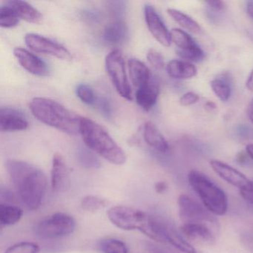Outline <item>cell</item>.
<instances>
[{
	"mask_svg": "<svg viewBox=\"0 0 253 253\" xmlns=\"http://www.w3.org/2000/svg\"><path fill=\"white\" fill-rule=\"evenodd\" d=\"M5 167L20 202L31 211L38 210L48 189L45 173L36 166L20 160H7Z\"/></svg>",
	"mask_w": 253,
	"mask_h": 253,
	"instance_id": "6da1fadb",
	"label": "cell"
},
{
	"mask_svg": "<svg viewBox=\"0 0 253 253\" xmlns=\"http://www.w3.org/2000/svg\"><path fill=\"white\" fill-rule=\"evenodd\" d=\"M29 106L32 115L42 124L69 135L79 134L82 117L61 103L46 97H35Z\"/></svg>",
	"mask_w": 253,
	"mask_h": 253,
	"instance_id": "7a4b0ae2",
	"label": "cell"
},
{
	"mask_svg": "<svg viewBox=\"0 0 253 253\" xmlns=\"http://www.w3.org/2000/svg\"><path fill=\"white\" fill-rule=\"evenodd\" d=\"M79 134L87 148L111 164L121 166L126 162V155L103 126L87 118H81Z\"/></svg>",
	"mask_w": 253,
	"mask_h": 253,
	"instance_id": "3957f363",
	"label": "cell"
},
{
	"mask_svg": "<svg viewBox=\"0 0 253 253\" xmlns=\"http://www.w3.org/2000/svg\"><path fill=\"white\" fill-rule=\"evenodd\" d=\"M188 180L194 192L197 194L203 206L214 215L222 216L228 210L226 193L210 177L197 170H192L188 174Z\"/></svg>",
	"mask_w": 253,
	"mask_h": 253,
	"instance_id": "277c9868",
	"label": "cell"
},
{
	"mask_svg": "<svg viewBox=\"0 0 253 253\" xmlns=\"http://www.w3.org/2000/svg\"><path fill=\"white\" fill-rule=\"evenodd\" d=\"M75 229L76 221L72 216L57 212L37 222L33 230L39 238L56 239L70 235Z\"/></svg>",
	"mask_w": 253,
	"mask_h": 253,
	"instance_id": "5b68a950",
	"label": "cell"
},
{
	"mask_svg": "<svg viewBox=\"0 0 253 253\" xmlns=\"http://www.w3.org/2000/svg\"><path fill=\"white\" fill-rule=\"evenodd\" d=\"M105 62L108 75L118 94L124 99L131 100V87L126 71L125 60L121 50L111 51L106 56Z\"/></svg>",
	"mask_w": 253,
	"mask_h": 253,
	"instance_id": "8992f818",
	"label": "cell"
},
{
	"mask_svg": "<svg viewBox=\"0 0 253 253\" xmlns=\"http://www.w3.org/2000/svg\"><path fill=\"white\" fill-rule=\"evenodd\" d=\"M177 204L179 214L183 223H201L208 225L216 231L218 230L219 224L217 219L204 206L201 205L184 194L179 196Z\"/></svg>",
	"mask_w": 253,
	"mask_h": 253,
	"instance_id": "52a82bcc",
	"label": "cell"
},
{
	"mask_svg": "<svg viewBox=\"0 0 253 253\" xmlns=\"http://www.w3.org/2000/svg\"><path fill=\"white\" fill-rule=\"evenodd\" d=\"M109 220L116 227L126 231L141 232L147 222L149 214L141 210L127 207L115 206L107 211Z\"/></svg>",
	"mask_w": 253,
	"mask_h": 253,
	"instance_id": "ba28073f",
	"label": "cell"
},
{
	"mask_svg": "<svg viewBox=\"0 0 253 253\" xmlns=\"http://www.w3.org/2000/svg\"><path fill=\"white\" fill-rule=\"evenodd\" d=\"M210 166L219 177L239 190L240 195L244 200L253 204V182L245 174L217 160H211Z\"/></svg>",
	"mask_w": 253,
	"mask_h": 253,
	"instance_id": "9c48e42d",
	"label": "cell"
},
{
	"mask_svg": "<svg viewBox=\"0 0 253 253\" xmlns=\"http://www.w3.org/2000/svg\"><path fill=\"white\" fill-rule=\"evenodd\" d=\"M25 42L35 52L48 54L60 60H72V54L67 48L61 44L38 34H27L25 36Z\"/></svg>",
	"mask_w": 253,
	"mask_h": 253,
	"instance_id": "30bf717a",
	"label": "cell"
},
{
	"mask_svg": "<svg viewBox=\"0 0 253 253\" xmlns=\"http://www.w3.org/2000/svg\"><path fill=\"white\" fill-rule=\"evenodd\" d=\"M170 34L171 42L178 48L177 53L180 57L194 62H199L204 58L203 50L184 31L173 29Z\"/></svg>",
	"mask_w": 253,
	"mask_h": 253,
	"instance_id": "8fae6325",
	"label": "cell"
},
{
	"mask_svg": "<svg viewBox=\"0 0 253 253\" xmlns=\"http://www.w3.org/2000/svg\"><path fill=\"white\" fill-rule=\"evenodd\" d=\"M144 15L148 29L152 36L164 46H170L171 42V34L155 8L151 5H145Z\"/></svg>",
	"mask_w": 253,
	"mask_h": 253,
	"instance_id": "7c38bea8",
	"label": "cell"
},
{
	"mask_svg": "<svg viewBox=\"0 0 253 253\" xmlns=\"http://www.w3.org/2000/svg\"><path fill=\"white\" fill-rule=\"evenodd\" d=\"M14 54L22 67L29 73L39 77L49 75L50 70L48 65L28 50L18 47L14 50Z\"/></svg>",
	"mask_w": 253,
	"mask_h": 253,
	"instance_id": "4fadbf2b",
	"label": "cell"
},
{
	"mask_svg": "<svg viewBox=\"0 0 253 253\" xmlns=\"http://www.w3.org/2000/svg\"><path fill=\"white\" fill-rule=\"evenodd\" d=\"M29 122L24 114L11 107H2L0 110V129L5 132L24 131Z\"/></svg>",
	"mask_w": 253,
	"mask_h": 253,
	"instance_id": "5bb4252c",
	"label": "cell"
},
{
	"mask_svg": "<svg viewBox=\"0 0 253 253\" xmlns=\"http://www.w3.org/2000/svg\"><path fill=\"white\" fill-rule=\"evenodd\" d=\"M180 232L186 240L211 244L215 241L217 231L208 225L186 223L180 226Z\"/></svg>",
	"mask_w": 253,
	"mask_h": 253,
	"instance_id": "9a60e30c",
	"label": "cell"
},
{
	"mask_svg": "<svg viewBox=\"0 0 253 253\" xmlns=\"http://www.w3.org/2000/svg\"><path fill=\"white\" fill-rule=\"evenodd\" d=\"M69 171L64 158L54 154L51 171V186L54 192H61L69 187Z\"/></svg>",
	"mask_w": 253,
	"mask_h": 253,
	"instance_id": "2e32d148",
	"label": "cell"
},
{
	"mask_svg": "<svg viewBox=\"0 0 253 253\" xmlns=\"http://www.w3.org/2000/svg\"><path fill=\"white\" fill-rule=\"evenodd\" d=\"M159 93V83L153 78L148 84L137 90L135 94L136 102L140 108L148 112L155 106Z\"/></svg>",
	"mask_w": 253,
	"mask_h": 253,
	"instance_id": "e0dca14e",
	"label": "cell"
},
{
	"mask_svg": "<svg viewBox=\"0 0 253 253\" xmlns=\"http://www.w3.org/2000/svg\"><path fill=\"white\" fill-rule=\"evenodd\" d=\"M128 38V29L123 20H115L109 23L103 31V41L109 45H121Z\"/></svg>",
	"mask_w": 253,
	"mask_h": 253,
	"instance_id": "ac0fdd59",
	"label": "cell"
},
{
	"mask_svg": "<svg viewBox=\"0 0 253 253\" xmlns=\"http://www.w3.org/2000/svg\"><path fill=\"white\" fill-rule=\"evenodd\" d=\"M143 134L145 142L155 150L161 153H167L169 150L168 142L153 123H145Z\"/></svg>",
	"mask_w": 253,
	"mask_h": 253,
	"instance_id": "d6986e66",
	"label": "cell"
},
{
	"mask_svg": "<svg viewBox=\"0 0 253 253\" xmlns=\"http://www.w3.org/2000/svg\"><path fill=\"white\" fill-rule=\"evenodd\" d=\"M5 5L14 10L19 18L30 23H39L42 20V15L35 7L29 2L21 0H10Z\"/></svg>",
	"mask_w": 253,
	"mask_h": 253,
	"instance_id": "ffe728a7",
	"label": "cell"
},
{
	"mask_svg": "<svg viewBox=\"0 0 253 253\" xmlns=\"http://www.w3.org/2000/svg\"><path fill=\"white\" fill-rule=\"evenodd\" d=\"M128 69L131 83L137 88L146 85L153 78L149 68L137 59L128 60Z\"/></svg>",
	"mask_w": 253,
	"mask_h": 253,
	"instance_id": "44dd1931",
	"label": "cell"
},
{
	"mask_svg": "<svg viewBox=\"0 0 253 253\" xmlns=\"http://www.w3.org/2000/svg\"><path fill=\"white\" fill-rule=\"evenodd\" d=\"M167 72L174 79L186 80L194 78L197 75V69L189 62L173 60L169 62Z\"/></svg>",
	"mask_w": 253,
	"mask_h": 253,
	"instance_id": "7402d4cb",
	"label": "cell"
},
{
	"mask_svg": "<svg viewBox=\"0 0 253 253\" xmlns=\"http://www.w3.org/2000/svg\"><path fill=\"white\" fill-rule=\"evenodd\" d=\"M166 243L183 253H197L192 244L174 226L166 223Z\"/></svg>",
	"mask_w": 253,
	"mask_h": 253,
	"instance_id": "603a6c76",
	"label": "cell"
},
{
	"mask_svg": "<svg viewBox=\"0 0 253 253\" xmlns=\"http://www.w3.org/2000/svg\"><path fill=\"white\" fill-rule=\"evenodd\" d=\"M23 215V210L11 204H0V223L2 226H11L18 223Z\"/></svg>",
	"mask_w": 253,
	"mask_h": 253,
	"instance_id": "cb8c5ba5",
	"label": "cell"
},
{
	"mask_svg": "<svg viewBox=\"0 0 253 253\" xmlns=\"http://www.w3.org/2000/svg\"><path fill=\"white\" fill-rule=\"evenodd\" d=\"M167 13L174 21L177 22L180 26L189 32L195 34H199L201 32V28L199 24L184 13L172 8L167 9Z\"/></svg>",
	"mask_w": 253,
	"mask_h": 253,
	"instance_id": "d4e9b609",
	"label": "cell"
},
{
	"mask_svg": "<svg viewBox=\"0 0 253 253\" xmlns=\"http://www.w3.org/2000/svg\"><path fill=\"white\" fill-rule=\"evenodd\" d=\"M98 247L102 253H128L126 244L117 238H109L102 240Z\"/></svg>",
	"mask_w": 253,
	"mask_h": 253,
	"instance_id": "484cf974",
	"label": "cell"
},
{
	"mask_svg": "<svg viewBox=\"0 0 253 253\" xmlns=\"http://www.w3.org/2000/svg\"><path fill=\"white\" fill-rule=\"evenodd\" d=\"M78 159L84 168L98 169L101 165L95 153L87 147H80L78 149Z\"/></svg>",
	"mask_w": 253,
	"mask_h": 253,
	"instance_id": "4316f807",
	"label": "cell"
},
{
	"mask_svg": "<svg viewBox=\"0 0 253 253\" xmlns=\"http://www.w3.org/2000/svg\"><path fill=\"white\" fill-rule=\"evenodd\" d=\"M211 89L221 101H227L231 95V87L229 81L225 78H216L210 83Z\"/></svg>",
	"mask_w": 253,
	"mask_h": 253,
	"instance_id": "83f0119b",
	"label": "cell"
},
{
	"mask_svg": "<svg viewBox=\"0 0 253 253\" xmlns=\"http://www.w3.org/2000/svg\"><path fill=\"white\" fill-rule=\"evenodd\" d=\"M20 23V18L14 10L8 5H3L0 8V26L2 28H14Z\"/></svg>",
	"mask_w": 253,
	"mask_h": 253,
	"instance_id": "f1b7e54d",
	"label": "cell"
},
{
	"mask_svg": "<svg viewBox=\"0 0 253 253\" xmlns=\"http://www.w3.org/2000/svg\"><path fill=\"white\" fill-rule=\"evenodd\" d=\"M107 201L96 195H86L81 201V207L87 211H96L103 210L107 206Z\"/></svg>",
	"mask_w": 253,
	"mask_h": 253,
	"instance_id": "f546056e",
	"label": "cell"
},
{
	"mask_svg": "<svg viewBox=\"0 0 253 253\" xmlns=\"http://www.w3.org/2000/svg\"><path fill=\"white\" fill-rule=\"evenodd\" d=\"M41 247L36 243L22 241L11 246L4 253H40Z\"/></svg>",
	"mask_w": 253,
	"mask_h": 253,
	"instance_id": "4dcf8cb0",
	"label": "cell"
},
{
	"mask_svg": "<svg viewBox=\"0 0 253 253\" xmlns=\"http://www.w3.org/2000/svg\"><path fill=\"white\" fill-rule=\"evenodd\" d=\"M77 95L83 103L90 106H94L97 97L94 90L86 84H80L76 89Z\"/></svg>",
	"mask_w": 253,
	"mask_h": 253,
	"instance_id": "1f68e13d",
	"label": "cell"
},
{
	"mask_svg": "<svg viewBox=\"0 0 253 253\" xmlns=\"http://www.w3.org/2000/svg\"><path fill=\"white\" fill-rule=\"evenodd\" d=\"M146 57H147L148 61L155 69L161 70L164 69V66H165L164 58L159 51L154 49V48H150L148 51Z\"/></svg>",
	"mask_w": 253,
	"mask_h": 253,
	"instance_id": "d6a6232c",
	"label": "cell"
},
{
	"mask_svg": "<svg viewBox=\"0 0 253 253\" xmlns=\"http://www.w3.org/2000/svg\"><path fill=\"white\" fill-rule=\"evenodd\" d=\"M108 8L111 14L115 17V20H122L121 17H124L126 11V2L122 1H112L108 2Z\"/></svg>",
	"mask_w": 253,
	"mask_h": 253,
	"instance_id": "836d02e7",
	"label": "cell"
},
{
	"mask_svg": "<svg viewBox=\"0 0 253 253\" xmlns=\"http://www.w3.org/2000/svg\"><path fill=\"white\" fill-rule=\"evenodd\" d=\"M95 106L99 109L102 115L106 118H110L112 116V107L110 103L105 97H97Z\"/></svg>",
	"mask_w": 253,
	"mask_h": 253,
	"instance_id": "e575fe53",
	"label": "cell"
},
{
	"mask_svg": "<svg viewBox=\"0 0 253 253\" xmlns=\"http://www.w3.org/2000/svg\"><path fill=\"white\" fill-rule=\"evenodd\" d=\"M199 96L196 93L190 91V92L186 93L182 96L180 100V103L182 106H189L196 103L199 100Z\"/></svg>",
	"mask_w": 253,
	"mask_h": 253,
	"instance_id": "d590c367",
	"label": "cell"
},
{
	"mask_svg": "<svg viewBox=\"0 0 253 253\" xmlns=\"http://www.w3.org/2000/svg\"><path fill=\"white\" fill-rule=\"evenodd\" d=\"M241 240L244 245L253 253V229L246 231L241 235Z\"/></svg>",
	"mask_w": 253,
	"mask_h": 253,
	"instance_id": "8d00e7d4",
	"label": "cell"
},
{
	"mask_svg": "<svg viewBox=\"0 0 253 253\" xmlns=\"http://www.w3.org/2000/svg\"><path fill=\"white\" fill-rule=\"evenodd\" d=\"M82 17L88 22L96 23L100 20V13L96 10H85L82 12Z\"/></svg>",
	"mask_w": 253,
	"mask_h": 253,
	"instance_id": "74e56055",
	"label": "cell"
},
{
	"mask_svg": "<svg viewBox=\"0 0 253 253\" xmlns=\"http://www.w3.org/2000/svg\"><path fill=\"white\" fill-rule=\"evenodd\" d=\"M0 197H1V200L3 201L5 200V203H1V204H11L14 201V194L11 192L9 189H1V193H0Z\"/></svg>",
	"mask_w": 253,
	"mask_h": 253,
	"instance_id": "f35d334b",
	"label": "cell"
},
{
	"mask_svg": "<svg viewBox=\"0 0 253 253\" xmlns=\"http://www.w3.org/2000/svg\"><path fill=\"white\" fill-rule=\"evenodd\" d=\"M207 4L210 8L216 11H223L226 8V4L223 1H208Z\"/></svg>",
	"mask_w": 253,
	"mask_h": 253,
	"instance_id": "ab89813d",
	"label": "cell"
},
{
	"mask_svg": "<svg viewBox=\"0 0 253 253\" xmlns=\"http://www.w3.org/2000/svg\"><path fill=\"white\" fill-rule=\"evenodd\" d=\"M145 247H146V249H147L151 253H171L170 252L164 250V249L161 248V247H158V246L155 245L154 244H152V243H146Z\"/></svg>",
	"mask_w": 253,
	"mask_h": 253,
	"instance_id": "60d3db41",
	"label": "cell"
},
{
	"mask_svg": "<svg viewBox=\"0 0 253 253\" xmlns=\"http://www.w3.org/2000/svg\"><path fill=\"white\" fill-rule=\"evenodd\" d=\"M167 183L164 181H159L156 183L155 186V189L157 193L162 194L166 192L167 189Z\"/></svg>",
	"mask_w": 253,
	"mask_h": 253,
	"instance_id": "b9f144b4",
	"label": "cell"
},
{
	"mask_svg": "<svg viewBox=\"0 0 253 253\" xmlns=\"http://www.w3.org/2000/svg\"><path fill=\"white\" fill-rule=\"evenodd\" d=\"M247 87L250 91L253 92V70L252 71L248 79H247Z\"/></svg>",
	"mask_w": 253,
	"mask_h": 253,
	"instance_id": "7bdbcfd3",
	"label": "cell"
},
{
	"mask_svg": "<svg viewBox=\"0 0 253 253\" xmlns=\"http://www.w3.org/2000/svg\"><path fill=\"white\" fill-rule=\"evenodd\" d=\"M247 11L250 17L253 20V1L247 2Z\"/></svg>",
	"mask_w": 253,
	"mask_h": 253,
	"instance_id": "ee69618b",
	"label": "cell"
},
{
	"mask_svg": "<svg viewBox=\"0 0 253 253\" xmlns=\"http://www.w3.org/2000/svg\"><path fill=\"white\" fill-rule=\"evenodd\" d=\"M247 114H248L249 118L253 124V99L250 101V104L247 109Z\"/></svg>",
	"mask_w": 253,
	"mask_h": 253,
	"instance_id": "f6af8a7d",
	"label": "cell"
},
{
	"mask_svg": "<svg viewBox=\"0 0 253 253\" xmlns=\"http://www.w3.org/2000/svg\"><path fill=\"white\" fill-rule=\"evenodd\" d=\"M246 150H247L249 156L253 160V144L248 145L246 148Z\"/></svg>",
	"mask_w": 253,
	"mask_h": 253,
	"instance_id": "bcb514c9",
	"label": "cell"
}]
</instances>
